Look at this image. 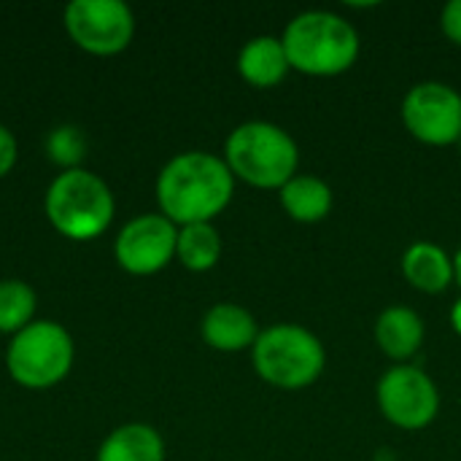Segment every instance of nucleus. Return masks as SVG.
Here are the masks:
<instances>
[{"label":"nucleus","instance_id":"obj_22","mask_svg":"<svg viewBox=\"0 0 461 461\" xmlns=\"http://www.w3.org/2000/svg\"><path fill=\"white\" fill-rule=\"evenodd\" d=\"M451 327H454L456 335H461V297L454 303V308H451Z\"/></svg>","mask_w":461,"mask_h":461},{"label":"nucleus","instance_id":"obj_13","mask_svg":"<svg viewBox=\"0 0 461 461\" xmlns=\"http://www.w3.org/2000/svg\"><path fill=\"white\" fill-rule=\"evenodd\" d=\"M235 65H238L240 78L257 89L278 86L292 68L286 49H284L281 38H276V35H257V38L246 41L238 51Z\"/></svg>","mask_w":461,"mask_h":461},{"label":"nucleus","instance_id":"obj_4","mask_svg":"<svg viewBox=\"0 0 461 461\" xmlns=\"http://www.w3.org/2000/svg\"><path fill=\"white\" fill-rule=\"evenodd\" d=\"M281 43L289 65L305 76H340L359 57L357 27L332 11L297 14L286 24Z\"/></svg>","mask_w":461,"mask_h":461},{"label":"nucleus","instance_id":"obj_15","mask_svg":"<svg viewBox=\"0 0 461 461\" xmlns=\"http://www.w3.org/2000/svg\"><path fill=\"white\" fill-rule=\"evenodd\" d=\"M402 273L413 289L440 294L454 284V257H448L438 243L419 240L402 254Z\"/></svg>","mask_w":461,"mask_h":461},{"label":"nucleus","instance_id":"obj_23","mask_svg":"<svg viewBox=\"0 0 461 461\" xmlns=\"http://www.w3.org/2000/svg\"><path fill=\"white\" fill-rule=\"evenodd\" d=\"M454 281L461 286V249L456 251V257H454Z\"/></svg>","mask_w":461,"mask_h":461},{"label":"nucleus","instance_id":"obj_10","mask_svg":"<svg viewBox=\"0 0 461 461\" xmlns=\"http://www.w3.org/2000/svg\"><path fill=\"white\" fill-rule=\"evenodd\" d=\"M408 132L427 146H451L461 138V95L443 81H421L402 100Z\"/></svg>","mask_w":461,"mask_h":461},{"label":"nucleus","instance_id":"obj_20","mask_svg":"<svg viewBox=\"0 0 461 461\" xmlns=\"http://www.w3.org/2000/svg\"><path fill=\"white\" fill-rule=\"evenodd\" d=\"M16 162H19V140L14 130L0 122V181L14 173Z\"/></svg>","mask_w":461,"mask_h":461},{"label":"nucleus","instance_id":"obj_9","mask_svg":"<svg viewBox=\"0 0 461 461\" xmlns=\"http://www.w3.org/2000/svg\"><path fill=\"white\" fill-rule=\"evenodd\" d=\"M178 227L159 211L138 213L113 238V259L127 276H157L176 259Z\"/></svg>","mask_w":461,"mask_h":461},{"label":"nucleus","instance_id":"obj_6","mask_svg":"<svg viewBox=\"0 0 461 461\" xmlns=\"http://www.w3.org/2000/svg\"><path fill=\"white\" fill-rule=\"evenodd\" d=\"M251 362L257 375L284 392H300L319 381L327 365L321 340L300 324H273L259 332Z\"/></svg>","mask_w":461,"mask_h":461},{"label":"nucleus","instance_id":"obj_18","mask_svg":"<svg viewBox=\"0 0 461 461\" xmlns=\"http://www.w3.org/2000/svg\"><path fill=\"white\" fill-rule=\"evenodd\" d=\"M38 319V292L22 278L0 281V335L14 338Z\"/></svg>","mask_w":461,"mask_h":461},{"label":"nucleus","instance_id":"obj_8","mask_svg":"<svg viewBox=\"0 0 461 461\" xmlns=\"http://www.w3.org/2000/svg\"><path fill=\"white\" fill-rule=\"evenodd\" d=\"M375 400L384 419L405 432L427 429L440 413V392L435 381L413 365L386 370L378 381Z\"/></svg>","mask_w":461,"mask_h":461},{"label":"nucleus","instance_id":"obj_16","mask_svg":"<svg viewBox=\"0 0 461 461\" xmlns=\"http://www.w3.org/2000/svg\"><path fill=\"white\" fill-rule=\"evenodd\" d=\"M281 208L300 224H316L332 211V186L319 176H294L278 189Z\"/></svg>","mask_w":461,"mask_h":461},{"label":"nucleus","instance_id":"obj_7","mask_svg":"<svg viewBox=\"0 0 461 461\" xmlns=\"http://www.w3.org/2000/svg\"><path fill=\"white\" fill-rule=\"evenodd\" d=\"M68 38L92 57H116L135 38V14L124 0H70L62 8Z\"/></svg>","mask_w":461,"mask_h":461},{"label":"nucleus","instance_id":"obj_17","mask_svg":"<svg viewBox=\"0 0 461 461\" xmlns=\"http://www.w3.org/2000/svg\"><path fill=\"white\" fill-rule=\"evenodd\" d=\"M176 259L189 273H208V270H213L219 265V259H221V235L213 227V221L178 227Z\"/></svg>","mask_w":461,"mask_h":461},{"label":"nucleus","instance_id":"obj_1","mask_svg":"<svg viewBox=\"0 0 461 461\" xmlns=\"http://www.w3.org/2000/svg\"><path fill=\"white\" fill-rule=\"evenodd\" d=\"M159 213L176 227L213 221L235 194V176L211 151H181L170 157L154 181Z\"/></svg>","mask_w":461,"mask_h":461},{"label":"nucleus","instance_id":"obj_11","mask_svg":"<svg viewBox=\"0 0 461 461\" xmlns=\"http://www.w3.org/2000/svg\"><path fill=\"white\" fill-rule=\"evenodd\" d=\"M259 327L251 311H246L238 303H216L205 311L200 321L203 340L221 354H238L246 348H254L259 338Z\"/></svg>","mask_w":461,"mask_h":461},{"label":"nucleus","instance_id":"obj_3","mask_svg":"<svg viewBox=\"0 0 461 461\" xmlns=\"http://www.w3.org/2000/svg\"><path fill=\"white\" fill-rule=\"evenodd\" d=\"M221 159L235 181H246L257 189H281L297 176L300 149L284 127L251 119L227 135Z\"/></svg>","mask_w":461,"mask_h":461},{"label":"nucleus","instance_id":"obj_19","mask_svg":"<svg viewBox=\"0 0 461 461\" xmlns=\"http://www.w3.org/2000/svg\"><path fill=\"white\" fill-rule=\"evenodd\" d=\"M43 151L49 162L59 170L84 167L86 159V135L78 124H57L43 138Z\"/></svg>","mask_w":461,"mask_h":461},{"label":"nucleus","instance_id":"obj_14","mask_svg":"<svg viewBox=\"0 0 461 461\" xmlns=\"http://www.w3.org/2000/svg\"><path fill=\"white\" fill-rule=\"evenodd\" d=\"M375 343L389 359L405 362L424 343V319L408 305H392L375 321Z\"/></svg>","mask_w":461,"mask_h":461},{"label":"nucleus","instance_id":"obj_12","mask_svg":"<svg viewBox=\"0 0 461 461\" xmlns=\"http://www.w3.org/2000/svg\"><path fill=\"white\" fill-rule=\"evenodd\" d=\"M165 438L157 427L143 421H127L111 429L97 446L95 461H165Z\"/></svg>","mask_w":461,"mask_h":461},{"label":"nucleus","instance_id":"obj_21","mask_svg":"<svg viewBox=\"0 0 461 461\" xmlns=\"http://www.w3.org/2000/svg\"><path fill=\"white\" fill-rule=\"evenodd\" d=\"M440 27H443L448 41H454L456 46H461V0L446 3V8L440 14Z\"/></svg>","mask_w":461,"mask_h":461},{"label":"nucleus","instance_id":"obj_2","mask_svg":"<svg viewBox=\"0 0 461 461\" xmlns=\"http://www.w3.org/2000/svg\"><path fill=\"white\" fill-rule=\"evenodd\" d=\"M43 213L65 240L92 243L113 224L116 197L105 178L86 167L59 170L43 192Z\"/></svg>","mask_w":461,"mask_h":461},{"label":"nucleus","instance_id":"obj_5","mask_svg":"<svg viewBox=\"0 0 461 461\" xmlns=\"http://www.w3.org/2000/svg\"><path fill=\"white\" fill-rule=\"evenodd\" d=\"M8 378L27 392H49L59 386L76 365V340L65 324L35 319L22 332L8 338L5 354Z\"/></svg>","mask_w":461,"mask_h":461}]
</instances>
